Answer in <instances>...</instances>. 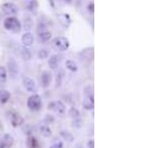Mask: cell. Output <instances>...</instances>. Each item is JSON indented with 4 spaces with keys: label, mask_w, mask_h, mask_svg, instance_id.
Masks as SVG:
<instances>
[{
    "label": "cell",
    "mask_w": 149,
    "mask_h": 148,
    "mask_svg": "<svg viewBox=\"0 0 149 148\" xmlns=\"http://www.w3.org/2000/svg\"><path fill=\"white\" fill-rule=\"evenodd\" d=\"M3 26L7 31L12 32V33H19L22 30V26H21L20 21L16 17H14V16H9V17H7L5 20H4Z\"/></svg>",
    "instance_id": "cell-2"
},
{
    "label": "cell",
    "mask_w": 149,
    "mask_h": 148,
    "mask_svg": "<svg viewBox=\"0 0 149 148\" xmlns=\"http://www.w3.org/2000/svg\"><path fill=\"white\" fill-rule=\"evenodd\" d=\"M88 148H95V141H93V139H91L88 141Z\"/></svg>",
    "instance_id": "cell-32"
},
{
    "label": "cell",
    "mask_w": 149,
    "mask_h": 148,
    "mask_svg": "<svg viewBox=\"0 0 149 148\" xmlns=\"http://www.w3.org/2000/svg\"><path fill=\"white\" fill-rule=\"evenodd\" d=\"M52 38V33L49 32V31H46V32H43L41 34H38V39L41 43H46L49 40H51Z\"/></svg>",
    "instance_id": "cell-19"
},
{
    "label": "cell",
    "mask_w": 149,
    "mask_h": 148,
    "mask_svg": "<svg viewBox=\"0 0 149 148\" xmlns=\"http://www.w3.org/2000/svg\"><path fill=\"white\" fill-rule=\"evenodd\" d=\"M34 35L32 34L31 32H26L24 33L22 35V38H21V41H22V44L23 46L25 47H30L33 45V43H34Z\"/></svg>",
    "instance_id": "cell-11"
},
{
    "label": "cell",
    "mask_w": 149,
    "mask_h": 148,
    "mask_svg": "<svg viewBox=\"0 0 149 148\" xmlns=\"http://www.w3.org/2000/svg\"><path fill=\"white\" fill-rule=\"evenodd\" d=\"M69 115L73 119H78V118H80L81 113L78 108H76V107H71V108L69 109Z\"/></svg>",
    "instance_id": "cell-23"
},
{
    "label": "cell",
    "mask_w": 149,
    "mask_h": 148,
    "mask_svg": "<svg viewBox=\"0 0 149 148\" xmlns=\"http://www.w3.org/2000/svg\"><path fill=\"white\" fill-rule=\"evenodd\" d=\"M7 80V70L3 66H0V82L5 83Z\"/></svg>",
    "instance_id": "cell-24"
},
{
    "label": "cell",
    "mask_w": 149,
    "mask_h": 148,
    "mask_svg": "<svg viewBox=\"0 0 149 148\" xmlns=\"http://www.w3.org/2000/svg\"><path fill=\"white\" fill-rule=\"evenodd\" d=\"M26 145H27V148H40V144L38 139L35 136H28L27 141H26Z\"/></svg>",
    "instance_id": "cell-15"
},
{
    "label": "cell",
    "mask_w": 149,
    "mask_h": 148,
    "mask_svg": "<svg viewBox=\"0 0 149 148\" xmlns=\"http://www.w3.org/2000/svg\"><path fill=\"white\" fill-rule=\"evenodd\" d=\"M7 68H8V73L10 75V77L12 79H16L18 77L19 74V67L17 62L15 61V59L10 58L8 61V64H7Z\"/></svg>",
    "instance_id": "cell-7"
},
{
    "label": "cell",
    "mask_w": 149,
    "mask_h": 148,
    "mask_svg": "<svg viewBox=\"0 0 149 148\" xmlns=\"http://www.w3.org/2000/svg\"><path fill=\"white\" fill-rule=\"evenodd\" d=\"M83 106L86 110H93L95 107V99H93V89L91 85H88L84 89Z\"/></svg>",
    "instance_id": "cell-1"
},
{
    "label": "cell",
    "mask_w": 149,
    "mask_h": 148,
    "mask_svg": "<svg viewBox=\"0 0 149 148\" xmlns=\"http://www.w3.org/2000/svg\"><path fill=\"white\" fill-rule=\"evenodd\" d=\"M13 144V137L8 133H5L0 139V148H11Z\"/></svg>",
    "instance_id": "cell-10"
},
{
    "label": "cell",
    "mask_w": 149,
    "mask_h": 148,
    "mask_svg": "<svg viewBox=\"0 0 149 148\" xmlns=\"http://www.w3.org/2000/svg\"><path fill=\"white\" fill-rule=\"evenodd\" d=\"M48 65H49L50 69L52 70H56L58 69V66H59V59L56 55H52L49 58V61H48Z\"/></svg>",
    "instance_id": "cell-17"
},
{
    "label": "cell",
    "mask_w": 149,
    "mask_h": 148,
    "mask_svg": "<svg viewBox=\"0 0 149 148\" xmlns=\"http://www.w3.org/2000/svg\"><path fill=\"white\" fill-rule=\"evenodd\" d=\"M48 108L50 110H54L56 111V113L60 116H63L66 113V106L64 104L63 101H52L49 104Z\"/></svg>",
    "instance_id": "cell-5"
},
{
    "label": "cell",
    "mask_w": 149,
    "mask_h": 148,
    "mask_svg": "<svg viewBox=\"0 0 149 148\" xmlns=\"http://www.w3.org/2000/svg\"><path fill=\"white\" fill-rule=\"evenodd\" d=\"M47 30V26L45 25L43 22H40L39 24H38V26H37V33L38 34H41V33H43V32H46Z\"/></svg>",
    "instance_id": "cell-28"
},
{
    "label": "cell",
    "mask_w": 149,
    "mask_h": 148,
    "mask_svg": "<svg viewBox=\"0 0 149 148\" xmlns=\"http://www.w3.org/2000/svg\"><path fill=\"white\" fill-rule=\"evenodd\" d=\"M52 81V75L49 71H43L41 75V83H42L43 88H48L51 85Z\"/></svg>",
    "instance_id": "cell-12"
},
{
    "label": "cell",
    "mask_w": 149,
    "mask_h": 148,
    "mask_svg": "<svg viewBox=\"0 0 149 148\" xmlns=\"http://www.w3.org/2000/svg\"><path fill=\"white\" fill-rule=\"evenodd\" d=\"M81 54L84 55V58L85 59H88V61H92L93 56V48H92V50L90 51V53H86V50L85 49L83 52H81Z\"/></svg>",
    "instance_id": "cell-27"
},
{
    "label": "cell",
    "mask_w": 149,
    "mask_h": 148,
    "mask_svg": "<svg viewBox=\"0 0 149 148\" xmlns=\"http://www.w3.org/2000/svg\"><path fill=\"white\" fill-rule=\"evenodd\" d=\"M40 132L44 137H50L52 135V130L48 125H41Z\"/></svg>",
    "instance_id": "cell-22"
},
{
    "label": "cell",
    "mask_w": 149,
    "mask_h": 148,
    "mask_svg": "<svg viewBox=\"0 0 149 148\" xmlns=\"http://www.w3.org/2000/svg\"><path fill=\"white\" fill-rule=\"evenodd\" d=\"M0 129H1V123H0Z\"/></svg>",
    "instance_id": "cell-36"
},
{
    "label": "cell",
    "mask_w": 149,
    "mask_h": 148,
    "mask_svg": "<svg viewBox=\"0 0 149 148\" xmlns=\"http://www.w3.org/2000/svg\"><path fill=\"white\" fill-rule=\"evenodd\" d=\"M35 4H36V1H35V0H31V1L28 3L27 8H28V9H30V10H32V9H34V8H35Z\"/></svg>",
    "instance_id": "cell-30"
},
{
    "label": "cell",
    "mask_w": 149,
    "mask_h": 148,
    "mask_svg": "<svg viewBox=\"0 0 149 148\" xmlns=\"http://www.w3.org/2000/svg\"><path fill=\"white\" fill-rule=\"evenodd\" d=\"M52 47L58 52H65L69 49L70 42L66 37H56L52 40Z\"/></svg>",
    "instance_id": "cell-3"
},
{
    "label": "cell",
    "mask_w": 149,
    "mask_h": 148,
    "mask_svg": "<svg viewBox=\"0 0 149 148\" xmlns=\"http://www.w3.org/2000/svg\"><path fill=\"white\" fill-rule=\"evenodd\" d=\"M27 106L32 111L40 110L42 107V99L40 95L37 94H33L32 95H30L27 101Z\"/></svg>",
    "instance_id": "cell-4"
},
{
    "label": "cell",
    "mask_w": 149,
    "mask_h": 148,
    "mask_svg": "<svg viewBox=\"0 0 149 148\" xmlns=\"http://www.w3.org/2000/svg\"><path fill=\"white\" fill-rule=\"evenodd\" d=\"M60 135L62 136V138H63L64 140H66L67 142H74V135L72 134L70 131L68 130H61L60 131Z\"/></svg>",
    "instance_id": "cell-18"
},
{
    "label": "cell",
    "mask_w": 149,
    "mask_h": 148,
    "mask_svg": "<svg viewBox=\"0 0 149 148\" xmlns=\"http://www.w3.org/2000/svg\"><path fill=\"white\" fill-rule=\"evenodd\" d=\"M88 10H90L91 13H93V3H91L90 6H88Z\"/></svg>",
    "instance_id": "cell-33"
},
{
    "label": "cell",
    "mask_w": 149,
    "mask_h": 148,
    "mask_svg": "<svg viewBox=\"0 0 149 148\" xmlns=\"http://www.w3.org/2000/svg\"><path fill=\"white\" fill-rule=\"evenodd\" d=\"M1 11L3 12V14L8 16H14L18 13V7L15 5L12 2H6V3H3L0 7Z\"/></svg>",
    "instance_id": "cell-6"
},
{
    "label": "cell",
    "mask_w": 149,
    "mask_h": 148,
    "mask_svg": "<svg viewBox=\"0 0 149 148\" xmlns=\"http://www.w3.org/2000/svg\"><path fill=\"white\" fill-rule=\"evenodd\" d=\"M64 76H65V74H64L63 70H60L57 73V79H56V85H57V88H59L60 85H61L62 80L64 79Z\"/></svg>",
    "instance_id": "cell-25"
},
{
    "label": "cell",
    "mask_w": 149,
    "mask_h": 148,
    "mask_svg": "<svg viewBox=\"0 0 149 148\" xmlns=\"http://www.w3.org/2000/svg\"><path fill=\"white\" fill-rule=\"evenodd\" d=\"M20 55L24 61H30V60H32V58H33V55H32L31 50L29 49L28 47H25V46L20 48Z\"/></svg>",
    "instance_id": "cell-13"
},
{
    "label": "cell",
    "mask_w": 149,
    "mask_h": 148,
    "mask_svg": "<svg viewBox=\"0 0 149 148\" xmlns=\"http://www.w3.org/2000/svg\"><path fill=\"white\" fill-rule=\"evenodd\" d=\"M22 83H23V85H24V88H25V90H27L28 92H32V94H34V92H37V87H36V83L31 78L23 77Z\"/></svg>",
    "instance_id": "cell-8"
},
{
    "label": "cell",
    "mask_w": 149,
    "mask_h": 148,
    "mask_svg": "<svg viewBox=\"0 0 149 148\" xmlns=\"http://www.w3.org/2000/svg\"><path fill=\"white\" fill-rule=\"evenodd\" d=\"M10 123L13 127H18V126H21L24 123V119L18 113L13 111V113H10Z\"/></svg>",
    "instance_id": "cell-9"
},
{
    "label": "cell",
    "mask_w": 149,
    "mask_h": 148,
    "mask_svg": "<svg viewBox=\"0 0 149 148\" xmlns=\"http://www.w3.org/2000/svg\"><path fill=\"white\" fill-rule=\"evenodd\" d=\"M65 66H66V68L71 72H78L79 70L78 65H77V63L74 62L73 60H67L66 63H65Z\"/></svg>",
    "instance_id": "cell-21"
},
{
    "label": "cell",
    "mask_w": 149,
    "mask_h": 148,
    "mask_svg": "<svg viewBox=\"0 0 149 148\" xmlns=\"http://www.w3.org/2000/svg\"><path fill=\"white\" fill-rule=\"evenodd\" d=\"M53 145L55 146V148H63L64 147L63 142H62V141H57V142H55Z\"/></svg>",
    "instance_id": "cell-31"
},
{
    "label": "cell",
    "mask_w": 149,
    "mask_h": 148,
    "mask_svg": "<svg viewBox=\"0 0 149 148\" xmlns=\"http://www.w3.org/2000/svg\"><path fill=\"white\" fill-rule=\"evenodd\" d=\"M50 148H55V146L54 145H52V146H50Z\"/></svg>",
    "instance_id": "cell-35"
},
{
    "label": "cell",
    "mask_w": 149,
    "mask_h": 148,
    "mask_svg": "<svg viewBox=\"0 0 149 148\" xmlns=\"http://www.w3.org/2000/svg\"><path fill=\"white\" fill-rule=\"evenodd\" d=\"M33 26H34V22H33V19L30 16H27L24 19V23H23V29L26 32H30L33 29Z\"/></svg>",
    "instance_id": "cell-16"
},
{
    "label": "cell",
    "mask_w": 149,
    "mask_h": 148,
    "mask_svg": "<svg viewBox=\"0 0 149 148\" xmlns=\"http://www.w3.org/2000/svg\"><path fill=\"white\" fill-rule=\"evenodd\" d=\"M9 99H10V92L7 90H0V102L4 104Z\"/></svg>",
    "instance_id": "cell-20"
},
{
    "label": "cell",
    "mask_w": 149,
    "mask_h": 148,
    "mask_svg": "<svg viewBox=\"0 0 149 148\" xmlns=\"http://www.w3.org/2000/svg\"><path fill=\"white\" fill-rule=\"evenodd\" d=\"M58 20L65 28H68L72 23V19L68 14H60V15H58Z\"/></svg>",
    "instance_id": "cell-14"
},
{
    "label": "cell",
    "mask_w": 149,
    "mask_h": 148,
    "mask_svg": "<svg viewBox=\"0 0 149 148\" xmlns=\"http://www.w3.org/2000/svg\"><path fill=\"white\" fill-rule=\"evenodd\" d=\"M73 126L74 127H81V118H78V119H73Z\"/></svg>",
    "instance_id": "cell-29"
},
{
    "label": "cell",
    "mask_w": 149,
    "mask_h": 148,
    "mask_svg": "<svg viewBox=\"0 0 149 148\" xmlns=\"http://www.w3.org/2000/svg\"><path fill=\"white\" fill-rule=\"evenodd\" d=\"M38 57L41 60H45L49 57V51L46 49H41L38 51Z\"/></svg>",
    "instance_id": "cell-26"
},
{
    "label": "cell",
    "mask_w": 149,
    "mask_h": 148,
    "mask_svg": "<svg viewBox=\"0 0 149 148\" xmlns=\"http://www.w3.org/2000/svg\"><path fill=\"white\" fill-rule=\"evenodd\" d=\"M65 1H66V2H68V3H71V2H72V0H65Z\"/></svg>",
    "instance_id": "cell-34"
}]
</instances>
